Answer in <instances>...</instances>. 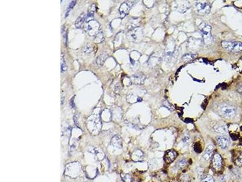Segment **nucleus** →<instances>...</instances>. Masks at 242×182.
<instances>
[{"instance_id": "16", "label": "nucleus", "mask_w": 242, "mask_h": 182, "mask_svg": "<svg viewBox=\"0 0 242 182\" xmlns=\"http://www.w3.org/2000/svg\"><path fill=\"white\" fill-rule=\"evenodd\" d=\"M133 78H134V81L136 83H142L145 79V77L142 74H139L137 75H134Z\"/></svg>"}, {"instance_id": "15", "label": "nucleus", "mask_w": 242, "mask_h": 182, "mask_svg": "<svg viewBox=\"0 0 242 182\" xmlns=\"http://www.w3.org/2000/svg\"><path fill=\"white\" fill-rule=\"evenodd\" d=\"M86 15L85 14H82L76 20V23H75V26L77 28H80L82 24H83L84 22L85 21V20L86 18Z\"/></svg>"}, {"instance_id": "4", "label": "nucleus", "mask_w": 242, "mask_h": 182, "mask_svg": "<svg viewBox=\"0 0 242 182\" xmlns=\"http://www.w3.org/2000/svg\"><path fill=\"white\" fill-rule=\"evenodd\" d=\"M199 29L202 33L204 42L207 44L211 42V26L206 22H202L199 25Z\"/></svg>"}, {"instance_id": "20", "label": "nucleus", "mask_w": 242, "mask_h": 182, "mask_svg": "<svg viewBox=\"0 0 242 182\" xmlns=\"http://www.w3.org/2000/svg\"><path fill=\"white\" fill-rule=\"evenodd\" d=\"M179 179L180 182H191V178L190 175L186 174L181 175Z\"/></svg>"}, {"instance_id": "2", "label": "nucleus", "mask_w": 242, "mask_h": 182, "mask_svg": "<svg viewBox=\"0 0 242 182\" xmlns=\"http://www.w3.org/2000/svg\"><path fill=\"white\" fill-rule=\"evenodd\" d=\"M211 9V5L208 2L199 1L195 5V10L197 15L200 16H205L209 14Z\"/></svg>"}, {"instance_id": "21", "label": "nucleus", "mask_w": 242, "mask_h": 182, "mask_svg": "<svg viewBox=\"0 0 242 182\" xmlns=\"http://www.w3.org/2000/svg\"><path fill=\"white\" fill-rule=\"evenodd\" d=\"M202 182H215V180L211 175H206L203 177Z\"/></svg>"}, {"instance_id": "12", "label": "nucleus", "mask_w": 242, "mask_h": 182, "mask_svg": "<svg viewBox=\"0 0 242 182\" xmlns=\"http://www.w3.org/2000/svg\"><path fill=\"white\" fill-rule=\"evenodd\" d=\"M111 144L115 148H119V149L122 148V141L121 137L119 136H118V135L115 136L113 138H112V139L111 140Z\"/></svg>"}, {"instance_id": "24", "label": "nucleus", "mask_w": 242, "mask_h": 182, "mask_svg": "<svg viewBox=\"0 0 242 182\" xmlns=\"http://www.w3.org/2000/svg\"><path fill=\"white\" fill-rule=\"evenodd\" d=\"M196 55H195V54H188L184 55V57H183V59H184V60H188V61H190V60H191L193 59V58H196Z\"/></svg>"}, {"instance_id": "5", "label": "nucleus", "mask_w": 242, "mask_h": 182, "mask_svg": "<svg viewBox=\"0 0 242 182\" xmlns=\"http://www.w3.org/2000/svg\"><path fill=\"white\" fill-rule=\"evenodd\" d=\"M127 36L133 42H137L142 37V32L139 27H136L129 31L127 34Z\"/></svg>"}, {"instance_id": "19", "label": "nucleus", "mask_w": 242, "mask_h": 182, "mask_svg": "<svg viewBox=\"0 0 242 182\" xmlns=\"http://www.w3.org/2000/svg\"><path fill=\"white\" fill-rule=\"evenodd\" d=\"M121 178L122 180L124 182H132V176L129 174H121Z\"/></svg>"}, {"instance_id": "25", "label": "nucleus", "mask_w": 242, "mask_h": 182, "mask_svg": "<svg viewBox=\"0 0 242 182\" xmlns=\"http://www.w3.org/2000/svg\"><path fill=\"white\" fill-rule=\"evenodd\" d=\"M182 140H183V142H184L185 144H188L190 140V137L188 136H186L184 137Z\"/></svg>"}, {"instance_id": "28", "label": "nucleus", "mask_w": 242, "mask_h": 182, "mask_svg": "<svg viewBox=\"0 0 242 182\" xmlns=\"http://www.w3.org/2000/svg\"><path fill=\"white\" fill-rule=\"evenodd\" d=\"M73 99H74V98H73L72 99V100H71V103H70L71 106H72L73 108L75 106V104H74V103H73Z\"/></svg>"}, {"instance_id": "17", "label": "nucleus", "mask_w": 242, "mask_h": 182, "mask_svg": "<svg viewBox=\"0 0 242 182\" xmlns=\"http://www.w3.org/2000/svg\"><path fill=\"white\" fill-rule=\"evenodd\" d=\"M186 165H187L186 159V158H181V159H180L178 162H177V163L176 164V166L177 169H180L184 168Z\"/></svg>"}, {"instance_id": "1", "label": "nucleus", "mask_w": 242, "mask_h": 182, "mask_svg": "<svg viewBox=\"0 0 242 182\" xmlns=\"http://www.w3.org/2000/svg\"><path fill=\"white\" fill-rule=\"evenodd\" d=\"M217 112L223 118L231 119L237 115V109L230 104L222 103L218 106Z\"/></svg>"}, {"instance_id": "10", "label": "nucleus", "mask_w": 242, "mask_h": 182, "mask_svg": "<svg viewBox=\"0 0 242 182\" xmlns=\"http://www.w3.org/2000/svg\"><path fill=\"white\" fill-rule=\"evenodd\" d=\"M222 165V158L220 154H215L212 158V166L213 168L219 170L221 168Z\"/></svg>"}, {"instance_id": "6", "label": "nucleus", "mask_w": 242, "mask_h": 182, "mask_svg": "<svg viewBox=\"0 0 242 182\" xmlns=\"http://www.w3.org/2000/svg\"><path fill=\"white\" fill-rule=\"evenodd\" d=\"M217 142L219 147L222 149H227L229 147L230 143H231L229 138L225 136L217 137Z\"/></svg>"}, {"instance_id": "3", "label": "nucleus", "mask_w": 242, "mask_h": 182, "mask_svg": "<svg viewBox=\"0 0 242 182\" xmlns=\"http://www.w3.org/2000/svg\"><path fill=\"white\" fill-rule=\"evenodd\" d=\"M222 46L224 49L229 52H239L242 50V43L239 42L223 41L222 42Z\"/></svg>"}, {"instance_id": "13", "label": "nucleus", "mask_w": 242, "mask_h": 182, "mask_svg": "<svg viewBox=\"0 0 242 182\" xmlns=\"http://www.w3.org/2000/svg\"><path fill=\"white\" fill-rule=\"evenodd\" d=\"M144 157V153L143 152L138 149L136 150L134 152H133L132 154V158L135 162H139L143 159Z\"/></svg>"}, {"instance_id": "8", "label": "nucleus", "mask_w": 242, "mask_h": 182, "mask_svg": "<svg viewBox=\"0 0 242 182\" xmlns=\"http://www.w3.org/2000/svg\"><path fill=\"white\" fill-rule=\"evenodd\" d=\"M133 2H125L121 5L119 8V12L122 18L125 17L128 14L129 10H130L132 7L133 6Z\"/></svg>"}, {"instance_id": "22", "label": "nucleus", "mask_w": 242, "mask_h": 182, "mask_svg": "<svg viewBox=\"0 0 242 182\" xmlns=\"http://www.w3.org/2000/svg\"><path fill=\"white\" fill-rule=\"evenodd\" d=\"M67 69V67L66 63V61L64 59V55H61V72H66Z\"/></svg>"}, {"instance_id": "11", "label": "nucleus", "mask_w": 242, "mask_h": 182, "mask_svg": "<svg viewBox=\"0 0 242 182\" xmlns=\"http://www.w3.org/2000/svg\"><path fill=\"white\" fill-rule=\"evenodd\" d=\"M214 151V146L212 145H208L205 150V154L203 155L204 159L206 161L209 160L211 159V158L212 157V155H213Z\"/></svg>"}, {"instance_id": "23", "label": "nucleus", "mask_w": 242, "mask_h": 182, "mask_svg": "<svg viewBox=\"0 0 242 182\" xmlns=\"http://www.w3.org/2000/svg\"><path fill=\"white\" fill-rule=\"evenodd\" d=\"M76 1H73L71 2V3L70 4V5H68V7L67 8V12H66V18L67 17V16L68 15V14L70 13V10H72V9H73V7H74L75 5H76Z\"/></svg>"}, {"instance_id": "14", "label": "nucleus", "mask_w": 242, "mask_h": 182, "mask_svg": "<svg viewBox=\"0 0 242 182\" xmlns=\"http://www.w3.org/2000/svg\"><path fill=\"white\" fill-rule=\"evenodd\" d=\"M214 130L218 133L225 134L228 132V127L226 125L218 123L214 126Z\"/></svg>"}, {"instance_id": "9", "label": "nucleus", "mask_w": 242, "mask_h": 182, "mask_svg": "<svg viewBox=\"0 0 242 182\" xmlns=\"http://www.w3.org/2000/svg\"><path fill=\"white\" fill-rule=\"evenodd\" d=\"M177 156H178V154H177V152L174 150H168L165 152L164 155L165 162L168 164L172 163L175 160Z\"/></svg>"}, {"instance_id": "26", "label": "nucleus", "mask_w": 242, "mask_h": 182, "mask_svg": "<svg viewBox=\"0 0 242 182\" xmlns=\"http://www.w3.org/2000/svg\"><path fill=\"white\" fill-rule=\"evenodd\" d=\"M236 163L238 165H242V155L239 157V158L236 161Z\"/></svg>"}, {"instance_id": "27", "label": "nucleus", "mask_w": 242, "mask_h": 182, "mask_svg": "<svg viewBox=\"0 0 242 182\" xmlns=\"http://www.w3.org/2000/svg\"><path fill=\"white\" fill-rule=\"evenodd\" d=\"M237 91H238L240 93H241V94H242V83H241L240 84H239V85L238 86V87H237Z\"/></svg>"}, {"instance_id": "18", "label": "nucleus", "mask_w": 242, "mask_h": 182, "mask_svg": "<svg viewBox=\"0 0 242 182\" xmlns=\"http://www.w3.org/2000/svg\"><path fill=\"white\" fill-rule=\"evenodd\" d=\"M107 58V56L106 55H104V54L99 55L96 58V64L99 66H102L104 63L105 62V60H106V58Z\"/></svg>"}, {"instance_id": "7", "label": "nucleus", "mask_w": 242, "mask_h": 182, "mask_svg": "<svg viewBox=\"0 0 242 182\" xmlns=\"http://www.w3.org/2000/svg\"><path fill=\"white\" fill-rule=\"evenodd\" d=\"M87 25V31L89 33V34L90 32L92 33V35L97 33L100 26L99 24L97 21L94 20H92L89 22H88Z\"/></svg>"}]
</instances>
